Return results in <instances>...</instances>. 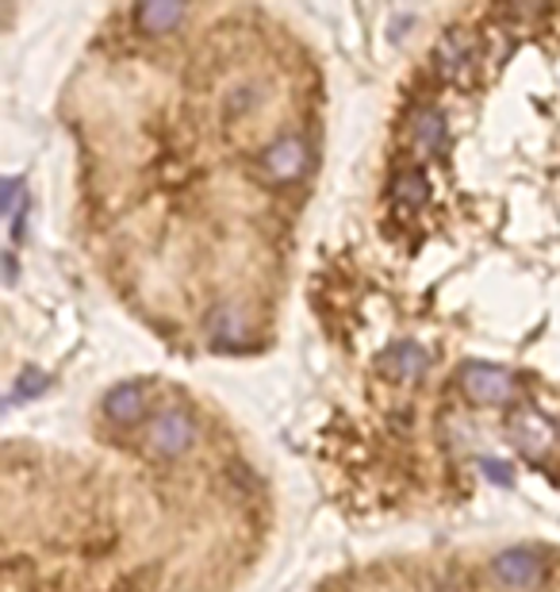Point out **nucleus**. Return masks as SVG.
<instances>
[{
    "label": "nucleus",
    "instance_id": "7",
    "mask_svg": "<svg viewBox=\"0 0 560 592\" xmlns=\"http://www.w3.org/2000/svg\"><path fill=\"white\" fill-rule=\"evenodd\" d=\"M514 427H518V431H514V442H518L526 454H541L552 442V423H545L537 411H522V416L514 419Z\"/></svg>",
    "mask_w": 560,
    "mask_h": 592
},
{
    "label": "nucleus",
    "instance_id": "6",
    "mask_svg": "<svg viewBox=\"0 0 560 592\" xmlns=\"http://www.w3.org/2000/svg\"><path fill=\"white\" fill-rule=\"evenodd\" d=\"M147 385H119L116 393L104 401V411H108L116 423H135V419L147 416Z\"/></svg>",
    "mask_w": 560,
    "mask_h": 592
},
{
    "label": "nucleus",
    "instance_id": "8",
    "mask_svg": "<svg viewBox=\"0 0 560 592\" xmlns=\"http://www.w3.org/2000/svg\"><path fill=\"white\" fill-rule=\"evenodd\" d=\"M468 62H472V43L460 32L445 35V39L438 43V70H442L445 78H457L460 70H468Z\"/></svg>",
    "mask_w": 560,
    "mask_h": 592
},
{
    "label": "nucleus",
    "instance_id": "1",
    "mask_svg": "<svg viewBox=\"0 0 560 592\" xmlns=\"http://www.w3.org/2000/svg\"><path fill=\"white\" fill-rule=\"evenodd\" d=\"M491 573H495V581L503 584V589L529 592V589H537V584L545 581V561L537 558V554H529V550H506V554H499V558L491 561Z\"/></svg>",
    "mask_w": 560,
    "mask_h": 592
},
{
    "label": "nucleus",
    "instance_id": "2",
    "mask_svg": "<svg viewBox=\"0 0 560 592\" xmlns=\"http://www.w3.org/2000/svg\"><path fill=\"white\" fill-rule=\"evenodd\" d=\"M307 166V142L300 135H284L261 154V170L269 174V182H296Z\"/></svg>",
    "mask_w": 560,
    "mask_h": 592
},
{
    "label": "nucleus",
    "instance_id": "4",
    "mask_svg": "<svg viewBox=\"0 0 560 592\" xmlns=\"http://www.w3.org/2000/svg\"><path fill=\"white\" fill-rule=\"evenodd\" d=\"M465 393L480 404H499L514 396V378L506 370H495V365H468L465 378H460Z\"/></svg>",
    "mask_w": 560,
    "mask_h": 592
},
{
    "label": "nucleus",
    "instance_id": "10",
    "mask_svg": "<svg viewBox=\"0 0 560 592\" xmlns=\"http://www.w3.org/2000/svg\"><path fill=\"white\" fill-rule=\"evenodd\" d=\"M135 20H139L147 32H170L173 24L185 20V9H180V4H147V9L135 12Z\"/></svg>",
    "mask_w": 560,
    "mask_h": 592
},
{
    "label": "nucleus",
    "instance_id": "11",
    "mask_svg": "<svg viewBox=\"0 0 560 592\" xmlns=\"http://www.w3.org/2000/svg\"><path fill=\"white\" fill-rule=\"evenodd\" d=\"M396 200H404V205H422L427 200V182H422V174H404L396 182Z\"/></svg>",
    "mask_w": 560,
    "mask_h": 592
},
{
    "label": "nucleus",
    "instance_id": "3",
    "mask_svg": "<svg viewBox=\"0 0 560 592\" xmlns=\"http://www.w3.org/2000/svg\"><path fill=\"white\" fill-rule=\"evenodd\" d=\"M150 451L154 454H185V446H192V419L185 411H162V416L150 423Z\"/></svg>",
    "mask_w": 560,
    "mask_h": 592
},
{
    "label": "nucleus",
    "instance_id": "5",
    "mask_svg": "<svg viewBox=\"0 0 560 592\" xmlns=\"http://www.w3.org/2000/svg\"><path fill=\"white\" fill-rule=\"evenodd\" d=\"M381 370H388L399 381H419L430 370V355L419 343H392L381 355Z\"/></svg>",
    "mask_w": 560,
    "mask_h": 592
},
{
    "label": "nucleus",
    "instance_id": "9",
    "mask_svg": "<svg viewBox=\"0 0 560 592\" xmlns=\"http://www.w3.org/2000/svg\"><path fill=\"white\" fill-rule=\"evenodd\" d=\"M415 142H419L422 154H438L445 142V124L442 116H438L434 108H422L419 116H415Z\"/></svg>",
    "mask_w": 560,
    "mask_h": 592
}]
</instances>
